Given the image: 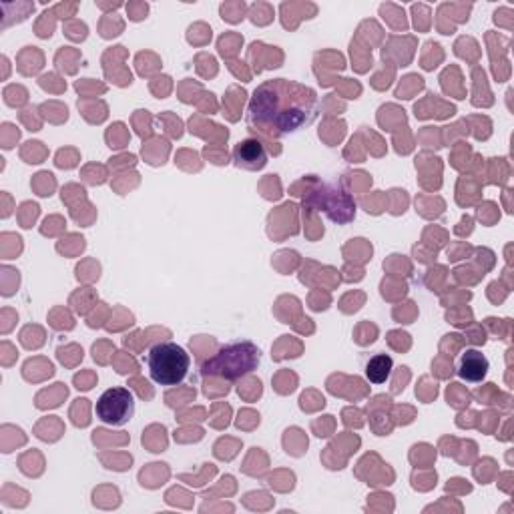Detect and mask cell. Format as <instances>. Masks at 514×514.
Returning a JSON list of instances; mask_svg holds the SVG:
<instances>
[{
	"instance_id": "obj_1",
	"label": "cell",
	"mask_w": 514,
	"mask_h": 514,
	"mask_svg": "<svg viewBox=\"0 0 514 514\" xmlns=\"http://www.w3.org/2000/svg\"><path fill=\"white\" fill-rule=\"evenodd\" d=\"M320 115L314 89L278 79L257 87L249 101L247 125L268 137H284L310 127Z\"/></svg>"
},
{
	"instance_id": "obj_5",
	"label": "cell",
	"mask_w": 514,
	"mask_h": 514,
	"mask_svg": "<svg viewBox=\"0 0 514 514\" xmlns=\"http://www.w3.org/2000/svg\"><path fill=\"white\" fill-rule=\"evenodd\" d=\"M233 161L247 171H260L268 165V151L260 139H245L235 145Z\"/></svg>"
},
{
	"instance_id": "obj_3",
	"label": "cell",
	"mask_w": 514,
	"mask_h": 514,
	"mask_svg": "<svg viewBox=\"0 0 514 514\" xmlns=\"http://www.w3.org/2000/svg\"><path fill=\"white\" fill-rule=\"evenodd\" d=\"M149 376L159 386H179L191 368V358L175 342H161L147 352Z\"/></svg>"
},
{
	"instance_id": "obj_4",
	"label": "cell",
	"mask_w": 514,
	"mask_h": 514,
	"mask_svg": "<svg viewBox=\"0 0 514 514\" xmlns=\"http://www.w3.org/2000/svg\"><path fill=\"white\" fill-rule=\"evenodd\" d=\"M95 412L97 418L109 426H125L135 414V396L123 386L109 388L97 400Z\"/></svg>"
},
{
	"instance_id": "obj_6",
	"label": "cell",
	"mask_w": 514,
	"mask_h": 514,
	"mask_svg": "<svg viewBox=\"0 0 514 514\" xmlns=\"http://www.w3.org/2000/svg\"><path fill=\"white\" fill-rule=\"evenodd\" d=\"M488 360L484 354H480L478 350H466L460 358V366H458V376L466 382H482L488 374Z\"/></svg>"
},
{
	"instance_id": "obj_2",
	"label": "cell",
	"mask_w": 514,
	"mask_h": 514,
	"mask_svg": "<svg viewBox=\"0 0 514 514\" xmlns=\"http://www.w3.org/2000/svg\"><path fill=\"white\" fill-rule=\"evenodd\" d=\"M260 364V348L251 342H233L203 362L201 374L207 378L235 380L253 372Z\"/></svg>"
},
{
	"instance_id": "obj_7",
	"label": "cell",
	"mask_w": 514,
	"mask_h": 514,
	"mask_svg": "<svg viewBox=\"0 0 514 514\" xmlns=\"http://www.w3.org/2000/svg\"><path fill=\"white\" fill-rule=\"evenodd\" d=\"M392 368H394V362L390 356L386 354H378L374 356L368 364H366V376L372 384H384L390 374H392Z\"/></svg>"
}]
</instances>
